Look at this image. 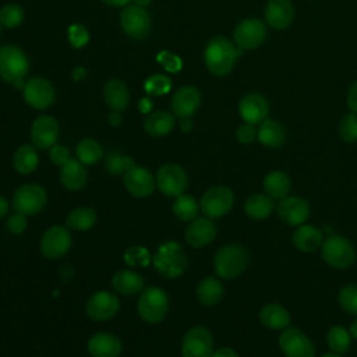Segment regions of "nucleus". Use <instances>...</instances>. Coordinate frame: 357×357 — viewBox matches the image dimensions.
<instances>
[{"instance_id": "f257e3e1", "label": "nucleus", "mask_w": 357, "mask_h": 357, "mask_svg": "<svg viewBox=\"0 0 357 357\" xmlns=\"http://www.w3.org/2000/svg\"><path fill=\"white\" fill-rule=\"evenodd\" d=\"M243 49L233 45L227 38L215 36L208 42L205 47V66L213 75L225 77L233 70L237 59L243 54Z\"/></svg>"}, {"instance_id": "f03ea898", "label": "nucleus", "mask_w": 357, "mask_h": 357, "mask_svg": "<svg viewBox=\"0 0 357 357\" xmlns=\"http://www.w3.org/2000/svg\"><path fill=\"white\" fill-rule=\"evenodd\" d=\"M250 264L247 248L240 244H226L213 257V271L220 279L231 280L241 276Z\"/></svg>"}, {"instance_id": "7ed1b4c3", "label": "nucleus", "mask_w": 357, "mask_h": 357, "mask_svg": "<svg viewBox=\"0 0 357 357\" xmlns=\"http://www.w3.org/2000/svg\"><path fill=\"white\" fill-rule=\"evenodd\" d=\"M188 265V258L177 241H165L152 257L153 269L165 279L180 278Z\"/></svg>"}, {"instance_id": "20e7f679", "label": "nucleus", "mask_w": 357, "mask_h": 357, "mask_svg": "<svg viewBox=\"0 0 357 357\" xmlns=\"http://www.w3.org/2000/svg\"><path fill=\"white\" fill-rule=\"evenodd\" d=\"M29 61L24 50L15 45L0 46V78L17 89H24Z\"/></svg>"}, {"instance_id": "39448f33", "label": "nucleus", "mask_w": 357, "mask_h": 357, "mask_svg": "<svg viewBox=\"0 0 357 357\" xmlns=\"http://www.w3.org/2000/svg\"><path fill=\"white\" fill-rule=\"evenodd\" d=\"M169 308L170 298L167 293L158 286L144 287L137 301V312L146 324L162 322L166 318Z\"/></svg>"}, {"instance_id": "423d86ee", "label": "nucleus", "mask_w": 357, "mask_h": 357, "mask_svg": "<svg viewBox=\"0 0 357 357\" xmlns=\"http://www.w3.org/2000/svg\"><path fill=\"white\" fill-rule=\"evenodd\" d=\"M319 250L322 259L335 269H347L357 258L354 245L342 234H331L325 237Z\"/></svg>"}, {"instance_id": "0eeeda50", "label": "nucleus", "mask_w": 357, "mask_h": 357, "mask_svg": "<svg viewBox=\"0 0 357 357\" xmlns=\"http://www.w3.org/2000/svg\"><path fill=\"white\" fill-rule=\"evenodd\" d=\"M47 202L46 190L36 183H26L20 185L13 192L11 205L15 212L32 216L43 211Z\"/></svg>"}, {"instance_id": "6e6552de", "label": "nucleus", "mask_w": 357, "mask_h": 357, "mask_svg": "<svg viewBox=\"0 0 357 357\" xmlns=\"http://www.w3.org/2000/svg\"><path fill=\"white\" fill-rule=\"evenodd\" d=\"M234 205V192L226 185H213L208 188L201 199L199 209L209 219H220L227 215Z\"/></svg>"}, {"instance_id": "1a4fd4ad", "label": "nucleus", "mask_w": 357, "mask_h": 357, "mask_svg": "<svg viewBox=\"0 0 357 357\" xmlns=\"http://www.w3.org/2000/svg\"><path fill=\"white\" fill-rule=\"evenodd\" d=\"M278 344L284 357H315L311 337L297 326H287L280 331Z\"/></svg>"}, {"instance_id": "9d476101", "label": "nucleus", "mask_w": 357, "mask_h": 357, "mask_svg": "<svg viewBox=\"0 0 357 357\" xmlns=\"http://www.w3.org/2000/svg\"><path fill=\"white\" fill-rule=\"evenodd\" d=\"M181 357H212L213 336L212 332L202 325H195L190 328L181 340Z\"/></svg>"}, {"instance_id": "9b49d317", "label": "nucleus", "mask_w": 357, "mask_h": 357, "mask_svg": "<svg viewBox=\"0 0 357 357\" xmlns=\"http://www.w3.org/2000/svg\"><path fill=\"white\" fill-rule=\"evenodd\" d=\"M73 245V237L70 229L61 225L50 226L40 238L39 248L45 258L59 259L64 257Z\"/></svg>"}, {"instance_id": "f8f14e48", "label": "nucleus", "mask_w": 357, "mask_h": 357, "mask_svg": "<svg viewBox=\"0 0 357 357\" xmlns=\"http://www.w3.org/2000/svg\"><path fill=\"white\" fill-rule=\"evenodd\" d=\"M156 188L169 198L183 194L188 185L185 170L177 163H166L156 172Z\"/></svg>"}, {"instance_id": "ddd939ff", "label": "nucleus", "mask_w": 357, "mask_h": 357, "mask_svg": "<svg viewBox=\"0 0 357 357\" xmlns=\"http://www.w3.org/2000/svg\"><path fill=\"white\" fill-rule=\"evenodd\" d=\"M268 36L266 25L258 18H245L234 28V43L243 50H254L259 47Z\"/></svg>"}, {"instance_id": "4468645a", "label": "nucleus", "mask_w": 357, "mask_h": 357, "mask_svg": "<svg viewBox=\"0 0 357 357\" xmlns=\"http://www.w3.org/2000/svg\"><path fill=\"white\" fill-rule=\"evenodd\" d=\"M276 213L279 219L291 227H297L300 225L307 223L311 208L305 198L298 195H287L278 201L276 204Z\"/></svg>"}, {"instance_id": "2eb2a0df", "label": "nucleus", "mask_w": 357, "mask_h": 357, "mask_svg": "<svg viewBox=\"0 0 357 357\" xmlns=\"http://www.w3.org/2000/svg\"><path fill=\"white\" fill-rule=\"evenodd\" d=\"M119 308L120 301L114 293L107 290H99L89 297L85 311L92 321L103 322L112 319L119 312Z\"/></svg>"}, {"instance_id": "dca6fc26", "label": "nucleus", "mask_w": 357, "mask_h": 357, "mask_svg": "<svg viewBox=\"0 0 357 357\" xmlns=\"http://www.w3.org/2000/svg\"><path fill=\"white\" fill-rule=\"evenodd\" d=\"M123 31L134 39H144L151 31V15L144 7L126 6L120 14Z\"/></svg>"}, {"instance_id": "f3484780", "label": "nucleus", "mask_w": 357, "mask_h": 357, "mask_svg": "<svg viewBox=\"0 0 357 357\" xmlns=\"http://www.w3.org/2000/svg\"><path fill=\"white\" fill-rule=\"evenodd\" d=\"M60 126L53 116L42 114L36 117L31 126V141L36 149H50L57 144Z\"/></svg>"}, {"instance_id": "a211bd4d", "label": "nucleus", "mask_w": 357, "mask_h": 357, "mask_svg": "<svg viewBox=\"0 0 357 357\" xmlns=\"http://www.w3.org/2000/svg\"><path fill=\"white\" fill-rule=\"evenodd\" d=\"M22 93L25 102L38 110L47 109L56 98L53 85L43 77H33L28 79L22 89Z\"/></svg>"}, {"instance_id": "6ab92c4d", "label": "nucleus", "mask_w": 357, "mask_h": 357, "mask_svg": "<svg viewBox=\"0 0 357 357\" xmlns=\"http://www.w3.org/2000/svg\"><path fill=\"white\" fill-rule=\"evenodd\" d=\"M126 190L135 198H148L156 188V180L152 173L142 166H134L123 176Z\"/></svg>"}, {"instance_id": "aec40b11", "label": "nucleus", "mask_w": 357, "mask_h": 357, "mask_svg": "<svg viewBox=\"0 0 357 357\" xmlns=\"http://www.w3.org/2000/svg\"><path fill=\"white\" fill-rule=\"evenodd\" d=\"M216 233L218 230L213 219H209L206 216H197L195 219L188 222V226L184 231V238L188 245L194 248H202L215 240Z\"/></svg>"}, {"instance_id": "412c9836", "label": "nucleus", "mask_w": 357, "mask_h": 357, "mask_svg": "<svg viewBox=\"0 0 357 357\" xmlns=\"http://www.w3.org/2000/svg\"><path fill=\"white\" fill-rule=\"evenodd\" d=\"M201 105V93L192 85L178 88L172 99V110L177 119H191Z\"/></svg>"}, {"instance_id": "4be33fe9", "label": "nucleus", "mask_w": 357, "mask_h": 357, "mask_svg": "<svg viewBox=\"0 0 357 357\" xmlns=\"http://www.w3.org/2000/svg\"><path fill=\"white\" fill-rule=\"evenodd\" d=\"M238 113L244 123L257 126L268 117L269 103L264 95L251 92L241 98L238 103Z\"/></svg>"}, {"instance_id": "5701e85b", "label": "nucleus", "mask_w": 357, "mask_h": 357, "mask_svg": "<svg viewBox=\"0 0 357 357\" xmlns=\"http://www.w3.org/2000/svg\"><path fill=\"white\" fill-rule=\"evenodd\" d=\"M324 238V233L318 226L304 223L294 229L291 243L296 247V250L304 254H311L321 248Z\"/></svg>"}, {"instance_id": "b1692460", "label": "nucleus", "mask_w": 357, "mask_h": 357, "mask_svg": "<svg viewBox=\"0 0 357 357\" xmlns=\"http://www.w3.org/2000/svg\"><path fill=\"white\" fill-rule=\"evenodd\" d=\"M86 347L92 357H119L123 351L121 340L110 332L93 333Z\"/></svg>"}, {"instance_id": "393cba45", "label": "nucleus", "mask_w": 357, "mask_h": 357, "mask_svg": "<svg viewBox=\"0 0 357 357\" xmlns=\"http://www.w3.org/2000/svg\"><path fill=\"white\" fill-rule=\"evenodd\" d=\"M294 18V7L290 0H266L265 21L275 29H286Z\"/></svg>"}, {"instance_id": "a878e982", "label": "nucleus", "mask_w": 357, "mask_h": 357, "mask_svg": "<svg viewBox=\"0 0 357 357\" xmlns=\"http://www.w3.org/2000/svg\"><path fill=\"white\" fill-rule=\"evenodd\" d=\"M258 318L262 326L271 331H279V332L290 326V321H291V317L287 308L279 303L264 304L258 312Z\"/></svg>"}, {"instance_id": "bb28decb", "label": "nucleus", "mask_w": 357, "mask_h": 357, "mask_svg": "<svg viewBox=\"0 0 357 357\" xmlns=\"http://www.w3.org/2000/svg\"><path fill=\"white\" fill-rule=\"evenodd\" d=\"M59 180L61 185L68 191H78L85 187L88 180V172L85 165H82L78 159H70L60 167Z\"/></svg>"}, {"instance_id": "cd10ccee", "label": "nucleus", "mask_w": 357, "mask_h": 357, "mask_svg": "<svg viewBox=\"0 0 357 357\" xmlns=\"http://www.w3.org/2000/svg\"><path fill=\"white\" fill-rule=\"evenodd\" d=\"M262 188L266 195H269L275 201H279L290 195L291 178L283 170H271L265 174L262 180Z\"/></svg>"}, {"instance_id": "c85d7f7f", "label": "nucleus", "mask_w": 357, "mask_h": 357, "mask_svg": "<svg viewBox=\"0 0 357 357\" xmlns=\"http://www.w3.org/2000/svg\"><path fill=\"white\" fill-rule=\"evenodd\" d=\"M275 209V199L265 192H254L244 202V213L251 220H265Z\"/></svg>"}, {"instance_id": "c756f323", "label": "nucleus", "mask_w": 357, "mask_h": 357, "mask_svg": "<svg viewBox=\"0 0 357 357\" xmlns=\"http://www.w3.org/2000/svg\"><path fill=\"white\" fill-rule=\"evenodd\" d=\"M257 139L266 148H280L286 141V130L279 121L266 117L258 124Z\"/></svg>"}, {"instance_id": "7c9ffc66", "label": "nucleus", "mask_w": 357, "mask_h": 357, "mask_svg": "<svg viewBox=\"0 0 357 357\" xmlns=\"http://www.w3.org/2000/svg\"><path fill=\"white\" fill-rule=\"evenodd\" d=\"M113 289L124 296L138 294L145 287L144 278L131 269H120L112 276Z\"/></svg>"}, {"instance_id": "2f4dec72", "label": "nucleus", "mask_w": 357, "mask_h": 357, "mask_svg": "<svg viewBox=\"0 0 357 357\" xmlns=\"http://www.w3.org/2000/svg\"><path fill=\"white\" fill-rule=\"evenodd\" d=\"M195 294L198 301L205 307H213L223 300L225 287L219 278L206 276L197 284Z\"/></svg>"}, {"instance_id": "473e14b6", "label": "nucleus", "mask_w": 357, "mask_h": 357, "mask_svg": "<svg viewBox=\"0 0 357 357\" xmlns=\"http://www.w3.org/2000/svg\"><path fill=\"white\" fill-rule=\"evenodd\" d=\"M103 98L106 105L116 112L124 110L130 103V92L127 85L119 79L112 78L103 86Z\"/></svg>"}, {"instance_id": "72a5a7b5", "label": "nucleus", "mask_w": 357, "mask_h": 357, "mask_svg": "<svg viewBox=\"0 0 357 357\" xmlns=\"http://www.w3.org/2000/svg\"><path fill=\"white\" fill-rule=\"evenodd\" d=\"M174 123V114L165 110H158L146 116L144 130L152 137H165L173 130Z\"/></svg>"}, {"instance_id": "f704fd0d", "label": "nucleus", "mask_w": 357, "mask_h": 357, "mask_svg": "<svg viewBox=\"0 0 357 357\" xmlns=\"http://www.w3.org/2000/svg\"><path fill=\"white\" fill-rule=\"evenodd\" d=\"M39 165V155L33 145L24 144L13 155V167L20 174H31Z\"/></svg>"}, {"instance_id": "c9c22d12", "label": "nucleus", "mask_w": 357, "mask_h": 357, "mask_svg": "<svg viewBox=\"0 0 357 357\" xmlns=\"http://www.w3.org/2000/svg\"><path fill=\"white\" fill-rule=\"evenodd\" d=\"M98 213L91 206H77L66 218V226L75 231H88L96 223Z\"/></svg>"}, {"instance_id": "e433bc0d", "label": "nucleus", "mask_w": 357, "mask_h": 357, "mask_svg": "<svg viewBox=\"0 0 357 357\" xmlns=\"http://www.w3.org/2000/svg\"><path fill=\"white\" fill-rule=\"evenodd\" d=\"M172 211L174 213V216L178 220L183 222H191L192 219H195L199 213V201H197L191 194H180L174 198L173 204H172Z\"/></svg>"}, {"instance_id": "4c0bfd02", "label": "nucleus", "mask_w": 357, "mask_h": 357, "mask_svg": "<svg viewBox=\"0 0 357 357\" xmlns=\"http://www.w3.org/2000/svg\"><path fill=\"white\" fill-rule=\"evenodd\" d=\"M351 335L349 332V328H344L343 325H332L326 331V344L331 351L337 354H344L350 350L351 346Z\"/></svg>"}, {"instance_id": "58836bf2", "label": "nucleus", "mask_w": 357, "mask_h": 357, "mask_svg": "<svg viewBox=\"0 0 357 357\" xmlns=\"http://www.w3.org/2000/svg\"><path fill=\"white\" fill-rule=\"evenodd\" d=\"M75 155H77V159L82 165L91 166V165L98 163L105 156V152H103L102 145L96 139L84 138L78 142V145L75 148Z\"/></svg>"}, {"instance_id": "ea45409f", "label": "nucleus", "mask_w": 357, "mask_h": 357, "mask_svg": "<svg viewBox=\"0 0 357 357\" xmlns=\"http://www.w3.org/2000/svg\"><path fill=\"white\" fill-rule=\"evenodd\" d=\"M135 166V162L131 156L123 155L120 151H109L105 158V167L112 176H124L130 169Z\"/></svg>"}, {"instance_id": "a19ab883", "label": "nucleus", "mask_w": 357, "mask_h": 357, "mask_svg": "<svg viewBox=\"0 0 357 357\" xmlns=\"http://www.w3.org/2000/svg\"><path fill=\"white\" fill-rule=\"evenodd\" d=\"M124 262L134 268H146L152 264V255L144 245H132L124 251Z\"/></svg>"}, {"instance_id": "79ce46f5", "label": "nucleus", "mask_w": 357, "mask_h": 357, "mask_svg": "<svg viewBox=\"0 0 357 357\" xmlns=\"http://www.w3.org/2000/svg\"><path fill=\"white\" fill-rule=\"evenodd\" d=\"M339 305L350 315H357V283L344 284L337 294Z\"/></svg>"}, {"instance_id": "37998d69", "label": "nucleus", "mask_w": 357, "mask_h": 357, "mask_svg": "<svg viewBox=\"0 0 357 357\" xmlns=\"http://www.w3.org/2000/svg\"><path fill=\"white\" fill-rule=\"evenodd\" d=\"M24 10L18 4H6L0 8V24L4 28H15L24 21Z\"/></svg>"}, {"instance_id": "c03bdc74", "label": "nucleus", "mask_w": 357, "mask_h": 357, "mask_svg": "<svg viewBox=\"0 0 357 357\" xmlns=\"http://www.w3.org/2000/svg\"><path fill=\"white\" fill-rule=\"evenodd\" d=\"M339 135L344 142L354 144L357 142V114H346L339 124Z\"/></svg>"}, {"instance_id": "a18cd8bd", "label": "nucleus", "mask_w": 357, "mask_h": 357, "mask_svg": "<svg viewBox=\"0 0 357 357\" xmlns=\"http://www.w3.org/2000/svg\"><path fill=\"white\" fill-rule=\"evenodd\" d=\"M170 88H172L170 78H167L166 75H162V74L151 75L145 81V91H146V93L153 95V96L165 95V93H167L170 91Z\"/></svg>"}, {"instance_id": "49530a36", "label": "nucleus", "mask_w": 357, "mask_h": 357, "mask_svg": "<svg viewBox=\"0 0 357 357\" xmlns=\"http://www.w3.org/2000/svg\"><path fill=\"white\" fill-rule=\"evenodd\" d=\"M68 40H70L71 46L75 49L84 47L89 40L88 29L81 24H73L68 28Z\"/></svg>"}, {"instance_id": "de8ad7c7", "label": "nucleus", "mask_w": 357, "mask_h": 357, "mask_svg": "<svg viewBox=\"0 0 357 357\" xmlns=\"http://www.w3.org/2000/svg\"><path fill=\"white\" fill-rule=\"evenodd\" d=\"M28 226V216L20 212L13 213L8 216L6 222V227L11 234H22Z\"/></svg>"}, {"instance_id": "09e8293b", "label": "nucleus", "mask_w": 357, "mask_h": 357, "mask_svg": "<svg viewBox=\"0 0 357 357\" xmlns=\"http://www.w3.org/2000/svg\"><path fill=\"white\" fill-rule=\"evenodd\" d=\"M49 159L53 165L61 167L64 163H67L71 156H70V151L67 146L64 145H59V144H54L50 149H49Z\"/></svg>"}, {"instance_id": "8fccbe9b", "label": "nucleus", "mask_w": 357, "mask_h": 357, "mask_svg": "<svg viewBox=\"0 0 357 357\" xmlns=\"http://www.w3.org/2000/svg\"><path fill=\"white\" fill-rule=\"evenodd\" d=\"M236 138L243 145H250L257 139V127L254 124L244 123L236 130Z\"/></svg>"}, {"instance_id": "3c124183", "label": "nucleus", "mask_w": 357, "mask_h": 357, "mask_svg": "<svg viewBox=\"0 0 357 357\" xmlns=\"http://www.w3.org/2000/svg\"><path fill=\"white\" fill-rule=\"evenodd\" d=\"M158 61L167 70V71H172V73H177L181 70V60L178 56L167 52V50H163L158 54Z\"/></svg>"}, {"instance_id": "603ef678", "label": "nucleus", "mask_w": 357, "mask_h": 357, "mask_svg": "<svg viewBox=\"0 0 357 357\" xmlns=\"http://www.w3.org/2000/svg\"><path fill=\"white\" fill-rule=\"evenodd\" d=\"M346 102H347V107L350 109V112L357 114V79L351 84Z\"/></svg>"}, {"instance_id": "864d4df0", "label": "nucleus", "mask_w": 357, "mask_h": 357, "mask_svg": "<svg viewBox=\"0 0 357 357\" xmlns=\"http://www.w3.org/2000/svg\"><path fill=\"white\" fill-rule=\"evenodd\" d=\"M212 357H240V356H238V353H237L234 349L225 346V347L216 349V350L213 351Z\"/></svg>"}, {"instance_id": "5fc2aeb1", "label": "nucleus", "mask_w": 357, "mask_h": 357, "mask_svg": "<svg viewBox=\"0 0 357 357\" xmlns=\"http://www.w3.org/2000/svg\"><path fill=\"white\" fill-rule=\"evenodd\" d=\"M107 121L112 127H119L121 123H123V117H121V113L120 112H116V110H112L107 116Z\"/></svg>"}, {"instance_id": "6e6d98bb", "label": "nucleus", "mask_w": 357, "mask_h": 357, "mask_svg": "<svg viewBox=\"0 0 357 357\" xmlns=\"http://www.w3.org/2000/svg\"><path fill=\"white\" fill-rule=\"evenodd\" d=\"M138 109L142 112V113H151V109H152V102L148 99V98H142L139 102H138Z\"/></svg>"}, {"instance_id": "4d7b16f0", "label": "nucleus", "mask_w": 357, "mask_h": 357, "mask_svg": "<svg viewBox=\"0 0 357 357\" xmlns=\"http://www.w3.org/2000/svg\"><path fill=\"white\" fill-rule=\"evenodd\" d=\"M180 128L183 132H190L192 130L191 119H180Z\"/></svg>"}, {"instance_id": "13d9d810", "label": "nucleus", "mask_w": 357, "mask_h": 357, "mask_svg": "<svg viewBox=\"0 0 357 357\" xmlns=\"http://www.w3.org/2000/svg\"><path fill=\"white\" fill-rule=\"evenodd\" d=\"M7 212H8V202H7L6 197H3L0 194V218H3Z\"/></svg>"}, {"instance_id": "bf43d9fd", "label": "nucleus", "mask_w": 357, "mask_h": 357, "mask_svg": "<svg viewBox=\"0 0 357 357\" xmlns=\"http://www.w3.org/2000/svg\"><path fill=\"white\" fill-rule=\"evenodd\" d=\"M102 1L109 6H113V7H123V6H127L132 0H102Z\"/></svg>"}, {"instance_id": "052dcab7", "label": "nucleus", "mask_w": 357, "mask_h": 357, "mask_svg": "<svg viewBox=\"0 0 357 357\" xmlns=\"http://www.w3.org/2000/svg\"><path fill=\"white\" fill-rule=\"evenodd\" d=\"M349 332H350L351 337H353L354 340H357V315H356V318L351 321V324H350V326H349Z\"/></svg>"}, {"instance_id": "680f3d73", "label": "nucleus", "mask_w": 357, "mask_h": 357, "mask_svg": "<svg viewBox=\"0 0 357 357\" xmlns=\"http://www.w3.org/2000/svg\"><path fill=\"white\" fill-rule=\"evenodd\" d=\"M132 1H134L135 6H139V7H144V8H145L152 0H132Z\"/></svg>"}, {"instance_id": "e2e57ef3", "label": "nucleus", "mask_w": 357, "mask_h": 357, "mask_svg": "<svg viewBox=\"0 0 357 357\" xmlns=\"http://www.w3.org/2000/svg\"><path fill=\"white\" fill-rule=\"evenodd\" d=\"M321 357H343L342 354H337V353H333V351H328L325 354H322Z\"/></svg>"}, {"instance_id": "0e129e2a", "label": "nucleus", "mask_w": 357, "mask_h": 357, "mask_svg": "<svg viewBox=\"0 0 357 357\" xmlns=\"http://www.w3.org/2000/svg\"><path fill=\"white\" fill-rule=\"evenodd\" d=\"M0 32H1V24H0Z\"/></svg>"}]
</instances>
